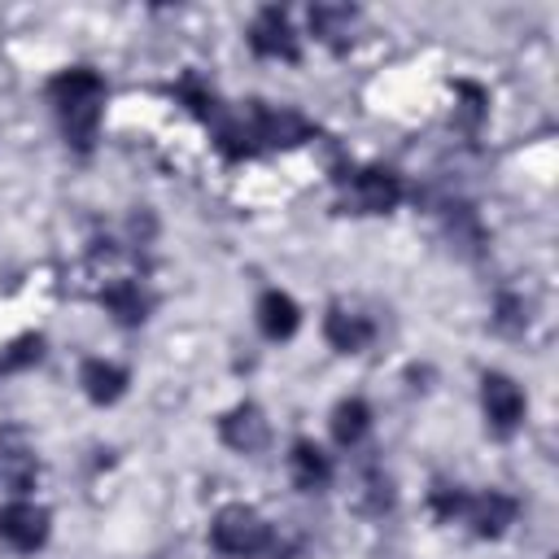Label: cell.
<instances>
[{
    "instance_id": "cell-1",
    "label": "cell",
    "mask_w": 559,
    "mask_h": 559,
    "mask_svg": "<svg viewBox=\"0 0 559 559\" xmlns=\"http://www.w3.org/2000/svg\"><path fill=\"white\" fill-rule=\"evenodd\" d=\"M48 96L57 105V118H61V131L70 135L74 148H92L96 140V127H100V105H105V83L100 74L74 66V70H61L52 83H48Z\"/></svg>"
},
{
    "instance_id": "cell-15",
    "label": "cell",
    "mask_w": 559,
    "mask_h": 559,
    "mask_svg": "<svg viewBox=\"0 0 559 559\" xmlns=\"http://www.w3.org/2000/svg\"><path fill=\"white\" fill-rule=\"evenodd\" d=\"M310 22H314L319 35H341V31L354 22V9H345V4H336V9H332V4H319V9L310 13Z\"/></svg>"
},
{
    "instance_id": "cell-6",
    "label": "cell",
    "mask_w": 559,
    "mask_h": 559,
    "mask_svg": "<svg viewBox=\"0 0 559 559\" xmlns=\"http://www.w3.org/2000/svg\"><path fill=\"white\" fill-rule=\"evenodd\" d=\"M354 197H358V210L384 214L402 201V183H397L393 170H358L354 175Z\"/></svg>"
},
{
    "instance_id": "cell-14",
    "label": "cell",
    "mask_w": 559,
    "mask_h": 559,
    "mask_svg": "<svg viewBox=\"0 0 559 559\" xmlns=\"http://www.w3.org/2000/svg\"><path fill=\"white\" fill-rule=\"evenodd\" d=\"M100 301L122 319V323H140L144 319V310H148V301H144V293H140V284H109L105 293H100Z\"/></svg>"
},
{
    "instance_id": "cell-2",
    "label": "cell",
    "mask_w": 559,
    "mask_h": 559,
    "mask_svg": "<svg viewBox=\"0 0 559 559\" xmlns=\"http://www.w3.org/2000/svg\"><path fill=\"white\" fill-rule=\"evenodd\" d=\"M210 542L223 555L249 559V555H258V550L271 546V528H266V520L253 507H223L214 515V524H210Z\"/></svg>"
},
{
    "instance_id": "cell-13",
    "label": "cell",
    "mask_w": 559,
    "mask_h": 559,
    "mask_svg": "<svg viewBox=\"0 0 559 559\" xmlns=\"http://www.w3.org/2000/svg\"><path fill=\"white\" fill-rule=\"evenodd\" d=\"M367 424H371V411H367V402H362V397H349V402H341V406L332 411V437H336L341 445L362 441Z\"/></svg>"
},
{
    "instance_id": "cell-8",
    "label": "cell",
    "mask_w": 559,
    "mask_h": 559,
    "mask_svg": "<svg viewBox=\"0 0 559 559\" xmlns=\"http://www.w3.org/2000/svg\"><path fill=\"white\" fill-rule=\"evenodd\" d=\"M223 441L231 445V450H240V454H253V450H262L266 445V419H262V411L258 406H236L227 419H223Z\"/></svg>"
},
{
    "instance_id": "cell-3",
    "label": "cell",
    "mask_w": 559,
    "mask_h": 559,
    "mask_svg": "<svg viewBox=\"0 0 559 559\" xmlns=\"http://www.w3.org/2000/svg\"><path fill=\"white\" fill-rule=\"evenodd\" d=\"M0 542L31 555L48 542V511L35 502H4L0 507Z\"/></svg>"
},
{
    "instance_id": "cell-5",
    "label": "cell",
    "mask_w": 559,
    "mask_h": 559,
    "mask_svg": "<svg viewBox=\"0 0 559 559\" xmlns=\"http://www.w3.org/2000/svg\"><path fill=\"white\" fill-rule=\"evenodd\" d=\"M249 48L258 57H284V61H293L297 57V35H293V26H288V17L280 9H262L253 17V26H249Z\"/></svg>"
},
{
    "instance_id": "cell-7",
    "label": "cell",
    "mask_w": 559,
    "mask_h": 559,
    "mask_svg": "<svg viewBox=\"0 0 559 559\" xmlns=\"http://www.w3.org/2000/svg\"><path fill=\"white\" fill-rule=\"evenodd\" d=\"M297 323H301V310H297V301L288 293H280V288L262 293V301H258V328L271 341H288L297 332Z\"/></svg>"
},
{
    "instance_id": "cell-11",
    "label": "cell",
    "mask_w": 559,
    "mask_h": 559,
    "mask_svg": "<svg viewBox=\"0 0 559 559\" xmlns=\"http://www.w3.org/2000/svg\"><path fill=\"white\" fill-rule=\"evenodd\" d=\"M83 389H87L92 402H118L122 389H127V371L114 367V362L92 358V362H83Z\"/></svg>"
},
{
    "instance_id": "cell-16",
    "label": "cell",
    "mask_w": 559,
    "mask_h": 559,
    "mask_svg": "<svg viewBox=\"0 0 559 559\" xmlns=\"http://www.w3.org/2000/svg\"><path fill=\"white\" fill-rule=\"evenodd\" d=\"M35 358H39V336H22V341L9 345V354H0V371H17Z\"/></svg>"
},
{
    "instance_id": "cell-4",
    "label": "cell",
    "mask_w": 559,
    "mask_h": 559,
    "mask_svg": "<svg viewBox=\"0 0 559 559\" xmlns=\"http://www.w3.org/2000/svg\"><path fill=\"white\" fill-rule=\"evenodd\" d=\"M480 402H485V419L498 428V432H511L520 419H524V393L511 376L502 371H489L480 380Z\"/></svg>"
},
{
    "instance_id": "cell-10",
    "label": "cell",
    "mask_w": 559,
    "mask_h": 559,
    "mask_svg": "<svg viewBox=\"0 0 559 559\" xmlns=\"http://www.w3.org/2000/svg\"><path fill=\"white\" fill-rule=\"evenodd\" d=\"M323 336L332 341V349H341V354H358L367 341H371V323H367V314H358V310H328V319H323Z\"/></svg>"
},
{
    "instance_id": "cell-12",
    "label": "cell",
    "mask_w": 559,
    "mask_h": 559,
    "mask_svg": "<svg viewBox=\"0 0 559 559\" xmlns=\"http://www.w3.org/2000/svg\"><path fill=\"white\" fill-rule=\"evenodd\" d=\"M288 459H293V480H297L301 489H323V485H328V476H332V463H328V454H323L319 445H310V441H297Z\"/></svg>"
},
{
    "instance_id": "cell-9",
    "label": "cell",
    "mask_w": 559,
    "mask_h": 559,
    "mask_svg": "<svg viewBox=\"0 0 559 559\" xmlns=\"http://www.w3.org/2000/svg\"><path fill=\"white\" fill-rule=\"evenodd\" d=\"M463 515L472 520V528L480 533V537H498L511 520H515V502L507 498V493H480V498H467V507H463Z\"/></svg>"
}]
</instances>
